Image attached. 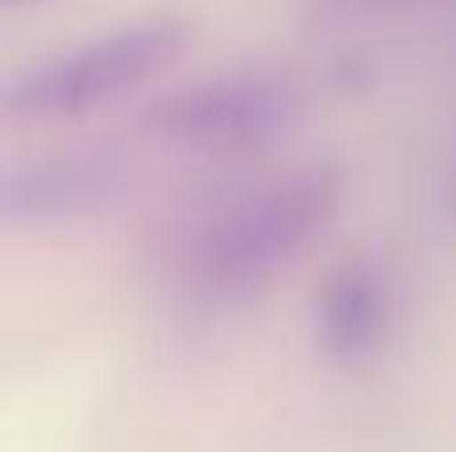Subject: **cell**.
<instances>
[{
    "instance_id": "obj_6",
    "label": "cell",
    "mask_w": 456,
    "mask_h": 452,
    "mask_svg": "<svg viewBox=\"0 0 456 452\" xmlns=\"http://www.w3.org/2000/svg\"><path fill=\"white\" fill-rule=\"evenodd\" d=\"M449 208L456 213V168H452V181H449Z\"/></svg>"
},
{
    "instance_id": "obj_3",
    "label": "cell",
    "mask_w": 456,
    "mask_h": 452,
    "mask_svg": "<svg viewBox=\"0 0 456 452\" xmlns=\"http://www.w3.org/2000/svg\"><path fill=\"white\" fill-rule=\"evenodd\" d=\"M297 117L300 96L289 80L268 72H232L160 96L144 109L141 125L149 136L176 149L240 157L289 136Z\"/></svg>"
},
{
    "instance_id": "obj_2",
    "label": "cell",
    "mask_w": 456,
    "mask_h": 452,
    "mask_svg": "<svg viewBox=\"0 0 456 452\" xmlns=\"http://www.w3.org/2000/svg\"><path fill=\"white\" fill-rule=\"evenodd\" d=\"M189 44V28L173 16L133 20L72 52L45 61L4 85L0 109L12 120H69L157 80Z\"/></svg>"
},
{
    "instance_id": "obj_5",
    "label": "cell",
    "mask_w": 456,
    "mask_h": 452,
    "mask_svg": "<svg viewBox=\"0 0 456 452\" xmlns=\"http://www.w3.org/2000/svg\"><path fill=\"white\" fill-rule=\"evenodd\" d=\"M393 320V288L372 256H345L324 272L313 296V341L337 365L377 352Z\"/></svg>"
},
{
    "instance_id": "obj_1",
    "label": "cell",
    "mask_w": 456,
    "mask_h": 452,
    "mask_svg": "<svg viewBox=\"0 0 456 452\" xmlns=\"http://www.w3.org/2000/svg\"><path fill=\"white\" fill-rule=\"evenodd\" d=\"M345 200V173L313 160L213 205L181 240V277L208 304H248L321 240Z\"/></svg>"
},
{
    "instance_id": "obj_4",
    "label": "cell",
    "mask_w": 456,
    "mask_h": 452,
    "mask_svg": "<svg viewBox=\"0 0 456 452\" xmlns=\"http://www.w3.org/2000/svg\"><path fill=\"white\" fill-rule=\"evenodd\" d=\"M128 165L109 144L12 160L0 173V216L16 229H45L101 216L125 197Z\"/></svg>"
},
{
    "instance_id": "obj_7",
    "label": "cell",
    "mask_w": 456,
    "mask_h": 452,
    "mask_svg": "<svg viewBox=\"0 0 456 452\" xmlns=\"http://www.w3.org/2000/svg\"><path fill=\"white\" fill-rule=\"evenodd\" d=\"M4 4H24V0H4Z\"/></svg>"
}]
</instances>
